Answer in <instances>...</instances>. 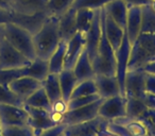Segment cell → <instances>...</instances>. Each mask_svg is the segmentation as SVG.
Wrapping results in <instances>:
<instances>
[{"instance_id": "obj_1", "label": "cell", "mask_w": 155, "mask_h": 136, "mask_svg": "<svg viewBox=\"0 0 155 136\" xmlns=\"http://www.w3.org/2000/svg\"><path fill=\"white\" fill-rule=\"evenodd\" d=\"M62 41L58 31V16L49 15L41 28L33 34V44L36 58L49 60Z\"/></svg>"}, {"instance_id": "obj_2", "label": "cell", "mask_w": 155, "mask_h": 136, "mask_svg": "<svg viewBox=\"0 0 155 136\" xmlns=\"http://www.w3.org/2000/svg\"><path fill=\"white\" fill-rule=\"evenodd\" d=\"M155 58V35L140 33L131 45L127 70L141 69L147 63Z\"/></svg>"}, {"instance_id": "obj_3", "label": "cell", "mask_w": 155, "mask_h": 136, "mask_svg": "<svg viewBox=\"0 0 155 136\" xmlns=\"http://www.w3.org/2000/svg\"><path fill=\"white\" fill-rule=\"evenodd\" d=\"M5 39L30 61L36 58L33 34L29 30L17 25L7 24L5 27Z\"/></svg>"}, {"instance_id": "obj_4", "label": "cell", "mask_w": 155, "mask_h": 136, "mask_svg": "<svg viewBox=\"0 0 155 136\" xmlns=\"http://www.w3.org/2000/svg\"><path fill=\"white\" fill-rule=\"evenodd\" d=\"M102 33L97 52L91 60L94 70L96 75H105V76H115L116 75V58L115 51L108 43L105 36L104 30L101 26Z\"/></svg>"}, {"instance_id": "obj_5", "label": "cell", "mask_w": 155, "mask_h": 136, "mask_svg": "<svg viewBox=\"0 0 155 136\" xmlns=\"http://www.w3.org/2000/svg\"><path fill=\"white\" fill-rule=\"evenodd\" d=\"M49 16L47 11L38 13L36 15H22L16 13L12 10H7L0 8V25L14 24L30 31L34 34L43 25L46 18Z\"/></svg>"}, {"instance_id": "obj_6", "label": "cell", "mask_w": 155, "mask_h": 136, "mask_svg": "<svg viewBox=\"0 0 155 136\" xmlns=\"http://www.w3.org/2000/svg\"><path fill=\"white\" fill-rule=\"evenodd\" d=\"M32 61L27 58L5 38L0 41V69L25 68Z\"/></svg>"}, {"instance_id": "obj_7", "label": "cell", "mask_w": 155, "mask_h": 136, "mask_svg": "<svg viewBox=\"0 0 155 136\" xmlns=\"http://www.w3.org/2000/svg\"><path fill=\"white\" fill-rule=\"evenodd\" d=\"M110 121L98 116L84 122L67 125L64 136H98L100 131L106 129Z\"/></svg>"}, {"instance_id": "obj_8", "label": "cell", "mask_w": 155, "mask_h": 136, "mask_svg": "<svg viewBox=\"0 0 155 136\" xmlns=\"http://www.w3.org/2000/svg\"><path fill=\"white\" fill-rule=\"evenodd\" d=\"M29 125V115L24 106L0 104V127Z\"/></svg>"}, {"instance_id": "obj_9", "label": "cell", "mask_w": 155, "mask_h": 136, "mask_svg": "<svg viewBox=\"0 0 155 136\" xmlns=\"http://www.w3.org/2000/svg\"><path fill=\"white\" fill-rule=\"evenodd\" d=\"M146 95V72L141 69L127 70L124 79V96L142 100Z\"/></svg>"}, {"instance_id": "obj_10", "label": "cell", "mask_w": 155, "mask_h": 136, "mask_svg": "<svg viewBox=\"0 0 155 136\" xmlns=\"http://www.w3.org/2000/svg\"><path fill=\"white\" fill-rule=\"evenodd\" d=\"M130 52H131V44L127 36V33L123 36L121 45L115 51L116 58V78L118 80L119 87H120V95L124 96V79L127 72V64H129Z\"/></svg>"}, {"instance_id": "obj_11", "label": "cell", "mask_w": 155, "mask_h": 136, "mask_svg": "<svg viewBox=\"0 0 155 136\" xmlns=\"http://www.w3.org/2000/svg\"><path fill=\"white\" fill-rule=\"evenodd\" d=\"M103 99H99L88 105L78 108L74 110H69L64 114L63 123L66 125L75 124V123L84 122L99 116V108Z\"/></svg>"}, {"instance_id": "obj_12", "label": "cell", "mask_w": 155, "mask_h": 136, "mask_svg": "<svg viewBox=\"0 0 155 136\" xmlns=\"http://www.w3.org/2000/svg\"><path fill=\"white\" fill-rule=\"evenodd\" d=\"M125 103H127V98L121 95L103 99L99 108V116L108 121L124 117L127 115Z\"/></svg>"}, {"instance_id": "obj_13", "label": "cell", "mask_w": 155, "mask_h": 136, "mask_svg": "<svg viewBox=\"0 0 155 136\" xmlns=\"http://www.w3.org/2000/svg\"><path fill=\"white\" fill-rule=\"evenodd\" d=\"M101 9H98L95 12V16H94V20L91 28L85 33V49L88 52L91 60H93L96 52H97L100 38H101Z\"/></svg>"}, {"instance_id": "obj_14", "label": "cell", "mask_w": 155, "mask_h": 136, "mask_svg": "<svg viewBox=\"0 0 155 136\" xmlns=\"http://www.w3.org/2000/svg\"><path fill=\"white\" fill-rule=\"evenodd\" d=\"M24 108L29 115V125L34 130L35 134L56 125L50 118V111L28 105H24Z\"/></svg>"}, {"instance_id": "obj_15", "label": "cell", "mask_w": 155, "mask_h": 136, "mask_svg": "<svg viewBox=\"0 0 155 136\" xmlns=\"http://www.w3.org/2000/svg\"><path fill=\"white\" fill-rule=\"evenodd\" d=\"M9 89L15 94L21 101H26L33 93L41 87V82L31 77H20L9 84Z\"/></svg>"}, {"instance_id": "obj_16", "label": "cell", "mask_w": 155, "mask_h": 136, "mask_svg": "<svg viewBox=\"0 0 155 136\" xmlns=\"http://www.w3.org/2000/svg\"><path fill=\"white\" fill-rule=\"evenodd\" d=\"M101 26L108 43L110 44L114 51H116L121 45V41L125 34V30L121 29L110 16L106 15L103 9H101Z\"/></svg>"}, {"instance_id": "obj_17", "label": "cell", "mask_w": 155, "mask_h": 136, "mask_svg": "<svg viewBox=\"0 0 155 136\" xmlns=\"http://www.w3.org/2000/svg\"><path fill=\"white\" fill-rule=\"evenodd\" d=\"M85 49V34L78 32L71 39L67 41L65 66L66 69H72L75 62Z\"/></svg>"}, {"instance_id": "obj_18", "label": "cell", "mask_w": 155, "mask_h": 136, "mask_svg": "<svg viewBox=\"0 0 155 136\" xmlns=\"http://www.w3.org/2000/svg\"><path fill=\"white\" fill-rule=\"evenodd\" d=\"M97 94L102 99L120 95V87L116 76H105V75H96L94 77Z\"/></svg>"}, {"instance_id": "obj_19", "label": "cell", "mask_w": 155, "mask_h": 136, "mask_svg": "<svg viewBox=\"0 0 155 136\" xmlns=\"http://www.w3.org/2000/svg\"><path fill=\"white\" fill-rule=\"evenodd\" d=\"M102 9L105 14L110 16L121 29L125 30L127 28V0H112L106 3Z\"/></svg>"}, {"instance_id": "obj_20", "label": "cell", "mask_w": 155, "mask_h": 136, "mask_svg": "<svg viewBox=\"0 0 155 136\" xmlns=\"http://www.w3.org/2000/svg\"><path fill=\"white\" fill-rule=\"evenodd\" d=\"M141 32V7L140 5H129L127 17L125 33L130 44H133Z\"/></svg>"}, {"instance_id": "obj_21", "label": "cell", "mask_w": 155, "mask_h": 136, "mask_svg": "<svg viewBox=\"0 0 155 136\" xmlns=\"http://www.w3.org/2000/svg\"><path fill=\"white\" fill-rule=\"evenodd\" d=\"M77 10L70 8L65 13L58 16V31H60L61 39L68 41L78 33L77 22H75Z\"/></svg>"}, {"instance_id": "obj_22", "label": "cell", "mask_w": 155, "mask_h": 136, "mask_svg": "<svg viewBox=\"0 0 155 136\" xmlns=\"http://www.w3.org/2000/svg\"><path fill=\"white\" fill-rule=\"evenodd\" d=\"M48 0H12V10L22 15H36L47 11Z\"/></svg>"}, {"instance_id": "obj_23", "label": "cell", "mask_w": 155, "mask_h": 136, "mask_svg": "<svg viewBox=\"0 0 155 136\" xmlns=\"http://www.w3.org/2000/svg\"><path fill=\"white\" fill-rule=\"evenodd\" d=\"M72 70L79 82L88 80V79H94V77L96 76L93 64H91V60L89 58L88 52H87L86 49H84V51L79 56Z\"/></svg>"}, {"instance_id": "obj_24", "label": "cell", "mask_w": 155, "mask_h": 136, "mask_svg": "<svg viewBox=\"0 0 155 136\" xmlns=\"http://www.w3.org/2000/svg\"><path fill=\"white\" fill-rule=\"evenodd\" d=\"M58 81H60L61 91H62V98L66 101H69L73 89L79 83L73 70L64 68L58 74Z\"/></svg>"}, {"instance_id": "obj_25", "label": "cell", "mask_w": 155, "mask_h": 136, "mask_svg": "<svg viewBox=\"0 0 155 136\" xmlns=\"http://www.w3.org/2000/svg\"><path fill=\"white\" fill-rule=\"evenodd\" d=\"M49 75V65L48 61L35 58L29 66L25 68V77H31L35 80L43 82L46 77Z\"/></svg>"}, {"instance_id": "obj_26", "label": "cell", "mask_w": 155, "mask_h": 136, "mask_svg": "<svg viewBox=\"0 0 155 136\" xmlns=\"http://www.w3.org/2000/svg\"><path fill=\"white\" fill-rule=\"evenodd\" d=\"M41 87L47 94L51 104L62 98V91H61L60 81H58V75L49 74L46 77L45 80L41 82Z\"/></svg>"}, {"instance_id": "obj_27", "label": "cell", "mask_w": 155, "mask_h": 136, "mask_svg": "<svg viewBox=\"0 0 155 136\" xmlns=\"http://www.w3.org/2000/svg\"><path fill=\"white\" fill-rule=\"evenodd\" d=\"M66 46L67 43L62 41L56 48V50L53 52L51 56L48 60V65H49V74L58 75L65 66V54H66Z\"/></svg>"}, {"instance_id": "obj_28", "label": "cell", "mask_w": 155, "mask_h": 136, "mask_svg": "<svg viewBox=\"0 0 155 136\" xmlns=\"http://www.w3.org/2000/svg\"><path fill=\"white\" fill-rule=\"evenodd\" d=\"M141 7V32L155 35V8L151 3Z\"/></svg>"}, {"instance_id": "obj_29", "label": "cell", "mask_w": 155, "mask_h": 136, "mask_svg": "<svg viewBox=\"0 0 155 136\" xmlns=\"http://www.w3.org/2000/svg\"><path fill=\"white\" fill-rule=\"evenodd\" d=\"M24 105L51 111V102H50L49 98H48L47 94L45 93L43 87L37 89V91H35V93H33L28 99H26V101L24 102Z\"/></svg>"}, {"instance_id": "obj_30", "label": "cell", "mask_w": 155, "mask_h": 136, "mask_svg": "<svg viewBox=\"0 0 155 136\" xmlns=\"http://www.w3.org/2000/svg\"><path fill=\"white\" fill-rule=\"evenodd\" d=\"M96 10H89V9H79L77 10L75 14V22H77V29L78 32L86 33L88 29L91 28L93 24L94 16H95Z\"/></svg>"}, {"instance_id": "obj_31", "label": "cell", "mask_w": 155, "mask_h": 136, "mask_svg": "<svg viewBox=\"0 0 155 136\" xmlns=\"http://www.w3.org/2000/svg\"><path fill=\"white\" fill-rule=\"evenodd\" d=\"M147 110H148V106L143 103L142 100L136 99V98H127V103H125V113H127L125 116L127 117L140 119Z\"/></svg>"}, {"instance_id": "obj_32", "label": "cell", "mask_w": 155, "mask_h": 136, "mask_svg": "<svg viewBox=\"0 0 155 136\" xmlns=\"http://www.w3.org/2000/svg\"><path fill=\"white\" fill-rule=\"evenodd\" d=\"M96 94H97V87H96L95 81L94 79H88V80L80 81L78 83L69 100L81 97H88V96L96 95Z\"/></svg>"}, {"instance_id": "obj_33", "label": "cell", "mask_w": 155, "mask_h": 136, "mask_svg": "<svg viewBox=\"0 0 155 136\" xmlns=\"http://www.w3.org/2000/svg\"><path fill=\"white\" fill-rule=\"evenodd\" d=\"M74 0H48L47 12L49 15L60 16L69 10Z\"/></svg>"}, {"instance_id": "obj_34", "label": "cell", "mask_w": 155, "mask_h": 136, "mask_svg": "<svg viewBox=\"0 0 155 136\" xmlns=\"http://www.w3.org/2000/svg\"><path fill=\"white\" fill-rule=\"evenodd\" d=\"M2 136H35V132L30 125L21 127H0Z\"/></svg>"}, {"instance_id": "obj_35", "label": "cell", "mask_w": 155, "mask_h": 136, "mask_svg": "<svg viewBox=\"0 0 155 136\" xmlns=\"http://www.w3.org/2000/svg\"><path fill=\"white\" fill-rule=\"evenodd\" d=\"M26 68V67H25ZM25 68L19 69H0V85L9 86L14 80L25 77Z\"/></svg>"}, {"instance_id": "obj_36", "label": "cell", "mask_w": 155, "mask_h": 136, "mask_svg": "<svg viewBox=\"0 0 155 136\" xmlns=\"http://www.w3.org/2000/svg\"><path fill=\"white\" fill-rule=\"evenodd\" d=\"M110 1H112V0H74L71 8L74 10L89 9L95 11L98 9H102Z\"/></svg>"}, {"instance_id": "obj_37", "label": "cell", "mask_w": 155, "mask_h": 136, "mask_svg": "<svg viewBox=\"0 0 155 136\" xmlns=\"http://www.w3.org/2000/svg\"><path fill=\"white\" fill-rule=\"evenodd\" d=\"M0 104H13L17 106H24V101L13 94L8 86L0 85Z\"/></svg>"}, {"instance_id": "obj_38", "label": "cell", "mask_w": 155, "mask_h": 136, "mask_svg": "<svg viewBox=\"0 0 155 136\" xmlns=\"http://www.w3.org/2000/svg\"><path fill=\"white\" fill-rule=\"evenodd\" d=\"M99 99H102V98H100V96L98 94L88 96V97H81V98H77V99H71L68 101V111L88 105V104L93 103V102L97 101Z\"/></svg>"}, {"instance_id": "obj_39", "label": "cell", "mask_w": 155, "mask_h": 136, "mask_svg": "<svg viewBox=\"0 0 155 136\" xmlns=\"http://www.w3.org/2000/svg\"><path fill=\"white\" fill-rule=\"evenodd\" d=\"M140 120H142L148 129L149 136H155V110L148 108L141 116Z\"/></svg>"}, {"instance_id": "obj_40", "label": "cell", "mask_w": 155, "mask_h": 136, "mask_svg": "<svg viewBox=\"0 0 155 136\" xmlns=\"http://www.w3.org/2000/svg\"><path fill=\"white\" fill-rule=\"evenodd\" d=\"M66 127V124L54 125V127L50 128V129H47L45 131H41L39 133L35 134V136H63Z\"/></svg>"}, {"instance_id": "obj_41", "label": "cell", "mask_w": 155, "mask_h": 136, "mask_svg": "<svg viewBox=\"0 0 155 136\" xmlns=\"http://www.w3.org/2000/svg\"><path fill=\"white\" fill-rule=\"evenodd\" d=\"M51 111L61 113V114H65V113L68 111V101H66V100H64L63 98H61L58 101L53 102V103L51 104Z\"/></svg>"}, {"instance_id": "obj_42", "label": "cell", "mask_w": 155, "mask_h": 136, "mask_svg": "<svg viewBox=\"0 0 155 136\" xmlns=\"http://www.w3.org/2000/svg\"><path fill=\"white\" fill-rule=\"evenodd\" d=\"M146 94L155 96V76L146 74Z\"/></svg>"}, {"instance_id": "obj_43", "label": "cell", "mask_w": 155, "mask_h": 136, "mask_svg": "<svg viewBox=\"0 0 155 136\" xmlns=\"http://www.w3.org/2000/svg\"><path fill=\"white\" fill-rule=\"evenodd\" d=\"M142 101L148 106V108H153V110H155V96L147 94L143 99H142Z\"/></svg>"}, {"instance_id": "obj_44", "label": "cell", "mask_w": 155, "mask_h": 136, "mask_svg": "<svg viewBox=\"0 0 155 136\" xmlns=\"http://www.w3.org/2000/svg\"><path fill=\"white\" fill-rule=\"evenodd\" d=\"M141 70H143L146 74L154 75L155 76V60L147 63V64L141 68Z\"/></svg>"}, {"instance_id": "obj_45", "label": "cell", "mask_w": 155, "mask_h": 136, "mask_svg": "<svg viewBox=\"0 0 155 136\" xmlns=\"http://www.w3.org/2000/svg\"><path fill=\"white\" fill-rule=\"evenodd\" d=\"M152 1H155V0H127V2L129 5H148V3H151Z\"/></svg>"}, {"instance_id": "obj_46", "label": "cell", "mask_w": 155, "mask_h": 136, "mask_svg": "<svg viewBox=\"0 0 155 136\" xmlns=\"http://www.w3.org/2000/svg\"><path fill=\"white\" fill-rule=\"evenodd\" d=\"M98 136H118V135H116L115 133H113L112 131H110V130L106 128V129L100 131L99 134H98Z\"/></svg>"}, {"instance_id": "obj_47", "label": "cell", "mask_w": 155, "mask_h": 136, "mask_svg": "<svg viewBox=\"0 0 155 136\" xmlns=\"http://www.w3.org/2000/svg\"><path fill=\"white\" fill-rule=\"evenodd\" d=\"M5 25H0V41L5 38Z\"/></svg>"}, {"instance_id": "obj_48", "label": "cell", "mask_w": 155, "mask_h": 136, "mask_svg": "<svg viewBox=\"0 0 155 136\" xmlns=\"http://www.w3.org/2000/svg\"><path fill=\"white\" fill-rule=\"evenodd\" d=\"M0 8H2V9H7V10H12L11 8L7 5V3L3 2L2 0H0ZM12 11H13V10H12Z\"/></svg>"}, {"instance_id": "obj_49", "label": "cell", "mask_w": 155, "mask_h": 136, "mask_svg": "<svg viewBox=\"0 0 155 136\" xmlns=\"http://www.w3.org/2000/svg\"><path fill=\"white\" fill-rule=\"evenodd\" d=\"M2 1H3V2H5V3H7V5H9V7H10V8H11V9H12V7H11L12 0H2Z\"/></svg>"}, {"instance_id": "obj_50", "label": "cell", "mask_w": 155, "mask_h": 136, "mask_svg": "<svg viewBox=\"0 0 155 136\" xmlns=\"http://www.w3.org/2000/svg\"><path fill=\"white\" fill-rule=\"evenodd\" d=\"M151 5H153V7H154V8H155V1H152V2H151Z\"/></svg>"}, {"instance_id": "obj_51", "label": "cell", "mask_w": 155, "mask_h": 136, "mask_svg": "<svg viewBox=\"0 0 155 136\" xmlns=\"http://www.w3.org/2000/svg\"><path fill=\"white\" fill-rule=\"evenodd\" d=\"M63 136H64V134H63Z\"/></svg>"}, {"instance_id": "obj_52", "label": "cell", "mask_w": 155, "mask_h": 136, "mask_svg": "<svg viewBox=\"0 0 155 136\" xmlns=\"http://www.w3.org/2000/svg\"><path fill=\"white\" fill-rule=\"evenodd\" d=\"M154 60H155V58H154ZM154 60H153V61H154Z\"/></svg>"}]
</instances>
